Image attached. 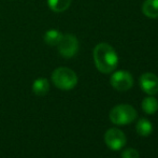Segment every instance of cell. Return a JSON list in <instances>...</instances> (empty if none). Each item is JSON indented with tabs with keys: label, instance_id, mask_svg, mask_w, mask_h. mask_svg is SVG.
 <instances>
[{
	"label": "cell",
	"instance_id": "cell-11",
	"mask_svg": "<svg viewBox=\"0 0 158 158\" xmlns=\"http://www.w3.org/2000/svg\"><path fill=\"white\" fill-rule=\"evenodd\" d=\"M61 38H63V33L56 29H50L44 33V41L48 45H57Z\"/></svg>",
	"mask_w": 158,
	"mask_h": 158
},
{
	"label": "cell",
	"instance_id": "cell-7",
	"mask_svg": "<svg viewBox=\"0 0 158 158\" xmlns=\"http://www.w3.org/2000/svg\"><path fill=\"white\" fill-rule=\"evenodd\" d=\"M140 85L146 94L156 95L158 93V77L154 73H144L140 77Z\"/></svg>",
	"mask_w": 158,
	"mask_h": 158
},
{
	"label": "cell",
	"instance_id": "cell-12",
	"mask_svg": "<svg viewBox=\"0 0 158 158\" xmlns=\"http://www.w3.org/2000/svg\"><path fill=\"white\" fill-rule=\"evenodd\" d=\"M153 130L152 123L146 118H141L137 124V132L142 137H148Z\"/></svg>",
	"mask_w": 158,
	"mask_h": 158
},
{
	"label": "cell",
	"instance_id": "cell-10",
	"mask_svg": "<svg viewBox=\"0 0 158 158\" xmlns=\"http://www.w3.org/2000/svg\"><path fill=\"white\" fill-rule=\"evenodd\" d=\"M142 109L145 113L148 114H154L158 110V101L156 98L152 97H146L145 99L142 101Z\"/></svg>",
	"mask_w": 158,
	"mask_h": 158
},
{
	"label": "cell",
	"instance_id": "cell-2",
	"mask_svg": "<svg viewBox=\"0 0 158 158\" xmlns=\"http://www.w3.org/2000/svg\"><path fill=\"white\" fill-rule=\"evenodd\" d=\"M52 81L57 88L63 90H70L77 84V77L74 71L66 67H60L52 73Z\"/></svg>",
	"mask_w": 158,
	"mask_h": 158
},
{
	"label": "cell",
	"instance_id": "cell-14",
	"mask_svg": "<svg viewBox=\"0 0 158 158\" xmlns=\"http://www.w3.org/2000/svg\"><path fill=\"white\" fill-rule=\"evenodd\" d=\"M122 157L123 158H140L138 151L135 150V148H126V150L124 151L123 154H122Z\"/></svg>",
	"mask_w": 158,
	"mask_h": 158
},
{
	"label": "cell",
	"instance_id": "cell-1",
	"mask_svg": "<svg viewBox=\"0 0 158 158\" xmlns=\"http://www.w3.org/2000/svg\"><path fill=\"white\" fill-rule=\"evenodd\" d=\"M94 60L100 72L110 73L116 68L118 57L111 45L108 43H99L94 50Z\"/></svg>",
	"mask_w": 158,
	"mask_h": 158
},
{
	"label": "cell",
	"instance_id": "cell-5",
	"mask_svg": "<svg viewBox=\"0 0 158 158\" xmlns=\"http://www.w3.org/2000/svg\"><path fill=\"white\" fill-rule=\"evenodd\" d=\"M106 144L113 151H118L123 148L126 144V135L122 130L117 128H111L106 132L104 135Z\"/></svg>",
	"mask_w": 158,
	"mask_h": 158
},
{
	"label": "cell",
	"instance_id": "cell-8",
	"mask_svg": "<svg viewBox=\"0 0 158 158\" xmlns=\"http://www.w3.org/2000/svg\"><path fill=\"white\" fill-rule=\"evenodd\" d=\"M142 12L150 19H158V0H145L142 6Z\"/></svg>",
	"mask_w": 158,
	"mask_h": 158
},
{
	"label": "cell",
	"instance_id": "cell-9",
	"mask_svg": "<svg viewBox=\"0 0 158 158\" xmlns=\"http://www.w3.org/2000/svg\"><path fill=\"white\" fill-rule=\"evenodd\" d=\"M50 90V83L46 79L39 77L32 83V92L37 96H45Z\"/></svg>",
	"mask_w": 158,
	"mask_h": 158
},
{
	"label": "cell",
	"instance_id": "cell-3",
	"mask_svg": "<svg viewBox=\"0 0 158 158\" xmlns=\"http://www.w3.org/2000/svg\"><path fill=\"white\" fill-rule=\"evenodd\" d=\"M138 113L129 104H119L111 110L110 119L115 125H126L130 124L137 118Z\"/></svg>",
	"mask_w": 158,
	"mask_h": 158
},
{
	"label": "cell",
	"instance_id": "cell-13",
	"mask_svg": "<svg viewBox=\"0 0 158 158\" xmlns=\"http://www.w3.org/2000/svg\"><path fill=\"white\" fill-rule=\"evenodd\" d=\"M48 3L54 12H64L70 6L71 0H48Z\"/></svg>",
	"mask_w": 158,
	"mask_h": 158
},
{
	"label": "cell",
	"instance_id": "cell-6",
	"mask_svg": "<svg viewBox=\"0 0 158 158\" xmlns=\"http://www.w3.org/2000/svg\"><path fill=\"white\" fill-rule=\"evenodd\" d=\"M132 77L127 71H117L111 77V85L119 92H126L132 87Z\"/></svg>",
	"mask_w": 158,
	"mask_h": 158
},
{
	"label": "cell",
	"instance_id": "cell-4",
	"mask_svg": "<svg viewBox=\"0 0 158 158\" xmlns=\"http://www.w3.org/2000/svg\"><path fill=\"white\" fill-rule=\"evenodd\" d=\"M57 45H58V51L60 55L66 57V58L73 57L79 50V41H77V37L70 35V33L63 35V38L60 39Z\"/></svg>",
	"mask_w": 158,
	"mask_h": 158
}]
</instances>
